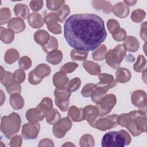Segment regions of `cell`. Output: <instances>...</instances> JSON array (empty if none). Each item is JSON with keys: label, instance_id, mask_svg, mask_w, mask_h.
Wrapping results in <instances>:
<instances>
[{"label": "cell", "instance_id": "6da1fadb", "mask_svg": "<svg viewBox=\"0 0 147 147\" xmlns=\"http://www.w3.org/2000/svg\"><path fill=\"white\" fill-rule=\"evenodd\" d=\"M64 36L69 45L81 51H92L106 38L104 21L91 13L75 14L69 17L64 25Z\"/></svg>", "mask_w": 147, "mask_h": 147}, {"label": "cell", "instance_id": "7a4b0ae2", "mask_svg": "<svg viewBox=\"0 0 147 147\" xmlns=\"http://www.w3.org/2000/svg\"><path fill=\"white\" fill-rule=\"evenodd\" d=\"M130 142L131 137L129 133L124 130H121L106 133L102 138L101 145L103 147H123L129 145Z\"/></svg>", "mask_w": 147, "mask_h": 147}, {"label": "cell", "instance_id": "3957f363", "mask_svg": "<svg viewBox=\"0 0 147 147\" xmlns=\"http://www.w3.org/2000/svg\"><path fill=\"white\" fill-rule=\"evenodd\" d=\"M21 126V118L15 113H11L9 116H4L1 121V131L8 139L19 131Z\"/></svg>", "mask_w": 147, "mask_h": 147}, {"label": "cell", "instance_id": "277c9868", "mask_svg": "<svg viewBox=\"0 0 147 147\" xmlns=\"http://www.w3.org/2000/svg\"><path fill=\"white\" fill-rule=\"evenodd\" d=\"M126 51V48L123 45H118L113 49L110 50L105 56L108 65L114 68L119 66Z\"/></svg>", "mask_w": 147, "mask_h": 147}, {"label": "cell", "instance_id": "5b68a950", "mask_svg": "<svg viewBox=\"0 0 147 147\" xmlns=\"http://www.w3.org/2000/svg\"><path fill=\"white\" fill-rule=\"evenodd\" d=\"M96 103L99 115L103 116L111 111L116 103V98L113 94H109L105 95Z\"/></svg>", "mask_w": 147, "mask_h": 147}, {"label": "cell", "instance_id": "8992f818", "mask_svg": "<svg viewBox=\"0 0 147 147\" xmlns=\"http://www.w3.org/2000/svg\"><path fill=\"white\" fill-rule=\"evenodd\" d=\"M71 92L65 87L63 88H56L55 90V103L63 111H65L69 104V98Z\"/></svg>", "mask_w": 147, "mask_h": 147}, {"label": "cell", "instance_id": "52a82bcc", "mask_svg": "<svg viewBox=\"0 0 147 147\" xmlns=\"http://www.w3.org/2000/svg\"><path fill=\"white\" fill-rule=\"evenodd\" d=\"M118 118L117 114H113L106 118L99 119L95 123L94 127L103 131L116 127L118 124Z\"/></svg>", "mask_w": 147, "mask_h": 147}, {"label": "cell", "instance_id": "ba28073f", "mask_svg": "<svg viewBox=\"0 0 147 147\" xmlns=\"http://www.w3.org/2000/svg\"><path fill=\"white\" fill-rule=\"evenodd\" d=\"M72 126V122L68 118H64L57 123L53 127V133L55 137L59 138L63 137L66 132Z\"/></svg>", "mask_w": 147, "mask_h": 147}, {"label": "cell", "instance_id": "9c48e42d", "mask_svg": "<svg viewBox=\"0 0 147 147\" xmlns=\"http://www.w3.org/2000/svg\"><path fill=\"white\" fill-rule=\"evenodd\" d=\"M146 92L142 90H137L133 92L131 95V102L132 103L140 109L141 110L146 112Z\"/></svg>", "mask_w": 147, "mask_h": 147}, {"label": "cell", "instance_id": "30bf717a", "mask_svg": "<svg viewBox=\"0 0 147 147\" xmlns=\"http://www.w3.org/2000/svg\"><path fill=\"white\" fill-rule=\"evenodd\" d=\"M40 131L39 123H25L22 130V135L25 139H34Z\"/></svg>", "mask_w": 147, "mask_h": 147}, {"label": "cell", "instance_id": "8fae6325", "mask_svg": "<svg viewBox=\"0 0 147 147\" xmlns=\"http://www.w3.org/2000/svg\"><path fill=\"white\" fill-rule=\"evenodd\" d=\"M57 17L55 13H49L45 17V22L48 25V29L55 34H59L61 32V26L57 22Z\"/></svg>", "mask_w": 147, "mask_h": 147}, {"label": "cell", "instance_id": "7c38bea8", "mask_svg": "<svg viewBox=\"0 0 147 147\" xmlns=\"http://www.w3.org/2000/svg\"><path fill=\"white\" fill-rule=\"evenodd\" d=\"M45 114L38 108L31 109L27 111L26 113V118L32 123H37L38 121L42 120Z\"/></svg>", "mask_w": 147, "mask_h": 147}, {"label": "cell", "instance_id": "4fadbf2b", "mask_svg": "<svg viewBox=\"0 0 147 147\" xmlns=\"http://www.w3.org/2000/svg\"><path fill=\"white\" fill-rule=\"evenodd\" d=\"M83 110L84 119H86L91 126L94 127V121L97 117V115L99 114L98 109L96 107L89 105L86 106Z\"/></svg>", "mask_w": 147, "mask_h": 147}, {"label": "cell", "instance_id": "5bb4252c", "mask_svg": "<svg viewBox=\"0 0 147 147\" xmlns=\"http://www.w3.org/2000/svg\"><path fill=\"white\" fill-rule=\"evenodd\" d=\"M54 85L57 88H63L68 83V78L65 75V74L59 71L55 74L53 78Z\"/></svg>", "mask_w": 147, "mask_h": 147}, {"label": "cell", "instance_id": "9a60e30c", "mask_svg": "<svg viewBox=\"0 0 147 147\" xmlns=\"http://www.w3.org/2000/svg\"><path fill=\"white\" fill-rule=\"evenodd\" d=\"M68 115L75 122H79L84 119V110L82 108L78 109L74 106L70 107Z\"/></svg>", "mask_w": 147, "mask_h": 147}, {"label": "cell", "instance_id": "2e32d148", "mask_svg": "<svg viewBox=\"0 0 147 147\" xmlns=\"http://www.w3.org/2000/svg\"><path fill=\"white\" fill-rule=\"evenodd\" d=\"M8 28L12 29L16 33H20L25 29V24L24 22L18 18H14L8 22L7 25Z\"/></svg>", "mask_w": 147, "mask_h": 147}, {"label": "cell", "instance_id": "e0dca14e", "mask_svg": "<svg viewBox=\"0 0 147 147\" xmlns=\"http://www.w3.org/2000/svg\"><path fill=\"white\" fill-rule=\"evenodd\" d=\"M33 72L38 79L42 80L44 77L47 76L49 74L51 69L48 65L45 64H41L36 67L33 70Z\"/></svg>", "mask_w": 147, "mask_h": 147}, {"label": "cell", "instance_id": "ac0fdd59", "mask_svg": "<svg viewBox=\"0 0 147 147\" xmlns=\"http://www.w3.org/2000/svg\"><path fill=\"white\" fill-rule=\"evenodd\" d=\"M49 34L44 30L36 32L34 34V40L36 42L42 46L46 45L50 39Z\"/></svg>", "mask_w": 147, "mask_h": 147}, {"label": "cell", "instance_id": "d6986e66", "mask_svg": "<svg viewBox=\"0 0 147 147\" xmlns=\"http://www.w3.org/2000/svg\"><path fill=\"white\" fill-rule=\"evenodd\" d=\"M63 58L62 52L59 50H54L50 52L47 57V60L49 63L56 65L61 62Z\"/></svg>", "mask_w": 147, "mask_h": 147}, {"label": "cell", "instance_id": "ffe728a7", "mask_svg": "<svg viewBox=\"0 0 147 147\" xmlns=\"http://www.w3.org/2000/svg\"><path fill=\"white\" fill-rule=\"evenodd\" d=\"M10 104L14 109H20L24 107V99L18 94H14L10 96Z\"/></svg>", "mask_w": 147, "mask_h": 147}, {"label": "cell", "instance_id": "44dd1931", "mask_svg": "<svg viewBox=\"0 0 147 147\" xmlns=\"http://www.w3.org/2000/svg\"><path fill=\"white\" fill-rule=\"evenodd\" d=\"M47 121L50 125L55 124L59 119H60L61 116L57 110L55 109L51 110L46 115Z\"/></svg>", "mask_w": 147, "mask_h": 147}, {"label": "cell", "instance_id": "7402d4cb", "mask_svg": "<svg viewBox=\"0 0 147 147\" xmlns=\"http://www.w3.org/2000/svg\"><path fill=\"white\" fill-rule=\"evenodd\" d=\"M38 109L41 110L43 113H45V116L52 109V102L51 99L49 98H44L41 103L37 107Z\"/></svg>", "mask_w": 147, "mask_h": 147}, {"label": "cell", "instance_id": "603a6c76", "mask_svg": "<svg viewBox=\"0 0 147 147\" xmlns=\"http://www.w3.org/2000/svg\"><path fill=\"white\" fill-rule=\"evenodd\" d=\"M116 81L119 82L121 83H126L129 81L131 78L130 72L126 68L124 72V74H122L119 69L118 68L116 72Z\"/></svg>", "mask_w": 147, "mask_h": 147}, {"label": "cell", "instance_id": "cb8c5ba5", "mask_svg": "<svg viewBox=\"0 0 147 147\" xmlns=\"http://www.w3.org/2000/svg\"><path fill=\"white\" fill-rule=\"evenodd\" d=\"M17 53V51L14 49H10L7 51L5 56V60L6 63L11 64L16 61L19 58V53L14 55Z\"/></svg>", "mask_w": 147, "mask_h": 147}, {"label": "cell", "instance_id": "d4e9b609", "mask_svg": "<svg viewBox=\"0 0 147 147\" xmlns=\"http://www.w3.org/2000/svg\"><path fill=\"white\" fill-rule=\"evenodd\" d=\"M87 55L88 52L73 49L71 52V57L74 60H84L86 59Z\"/></svg>", "mask_w": 147, "mask_h": 147}, {"label": "cell", "instance_id": "484cf974", "mask_svg": "<svg viewBox=\"0 0 147 147\" xmlns=\"http://www.w3.org/2000/svg\"><path fill=\"white\" fill-rule=\"evenodd\" d=\"M146 65V59L145 57L140 55L137 57V61L133 66L134 69L138 72H142Z\"/></svg>", "mask_w": 147, "mask_h": 147}, {"label": "cell", "instance_id": "4316f807", "mask_svg": "<svg viewBox=\"0 0 147 147\" xmlns=\"http://www.w3.org/2000/svg\"><path fill=\"white\" fill-rule=\"evenodd\" d=\"M80 146H94V140L91 135L86 134L82 136L80 140Z\"/></svg>", "mask_w": 147, "mask_h": 147}, {"label": "cell", "instance_id": "83f0119b", "mask_svg": "<svg viewBox=\"0 0 147 147\" xmlns=\"http://www.w3.org/2000/svg\"><path fill=\"white\" fill-rule=\"evenodd\" d=\"M107 48L105 45H102L96 51L92 53V57L95 60H102L106 56Z\"/></svg>", "mask_w": 147, "mask_h": 147}, {"label": "cell", "instance_id": "f1b7e54d", "mask_svg": "<svg viewBox=\"0 0 147 147\" xmlns=\"http://www.w3.org/2000/svg\"><path fill=\"white\" fill-rule=\"evenodd\" d=\"M69 8L65 5H63L60 9V10L56 14L57 17L58 21H59L61 22H63L64 20L65 19V17L69 13Z\"/></svg>", "mask_w": 147, "mask_h": 147}, {"label": "cell", "instance_id": "f546056e", "mask_svg": "<svg viewBox=\"0 0 147 147\" xmlns=\"http://www.w3.org/2000/svg\"><path fill=\"white\" fill-rule=\"evenodd\" d=\"M80 84H81L80 79L79 78H75V79H72L70 81V82L67 85V88L69 91L72 92L73 91L77 90L79 88Z\"/></svg>", "mask_w": 147, "mask_h": 147}, {"label": "cell", "instance_id": "4dcf8cb0", "mask_svg": "<svg viewBox=\"0 0 147 147\" xmlns=\"http://www.w3.org/2000/svg\"><path fill=\"white\" fill-rule=\"evenodd\" d=\"M145 17V12L141 10H136L132 12L131 20L136 22H138L144 20Z\"/></svg>", "mask_w": 147, "mask_h": 147}, {"label": "cell", "instance_id": "1f68e13d", "mask_svg": "<svg viewBox=\"0 0 147 147\" xmlns=\"http://www.w3.org/2000/svg\"><path fill=\"white\" fill-rule=\"evenodd\" d=\"M107 27L109 30L113 35L117 33L120 29L118 22L114 20H110L107 22Z\"/></svg>", "mask_w": 147, "mask_h": 147}, {"label": "cell", "instance_id": "d6a6232c", "mask_svg": "<svg viewBox=\"0 0 147 147\" xmlns=\"http://www.w3.org/2000/svg\"><path fill=\"white\" fill-rule=\"evenodd\" d=\"M83 67L85 68L86 70L90 74H91V75H92V68H94V69H95L100 71L99 65L98 64L95 63L94 62H92V61H84V62L83 63Z\"/></svg>", "mask_w": 147, "mask_h": 147}, {"label": "cell", "instance_id": "836d02e7", "mask_svg": "<svg viewBox=\"0 0 147 147\" xmlns=\"http://www.w3.org/2000/svg\"><path fill=\"white\" fill-rule=\"evenodd\" d=\"M78 65L75 63H73V62L67 63L61 67L60 71L64 74L69 73L74 71L78 67Z\"/></svg>", "mask_w": 147, "mask_h": 147}, {"label": "cell", "instance_id": "e575fe53", "mask_svg": "<svg viewBox=\"0 0 147 147\" xmlns=\"http://www.w3.org/2000/svg\"><path fill=\"white\" fill-rule=\"evenodd\" d=\"M51 45H52L55 49H56L57 48V41L56 40V38H55V37H53V36H51L50 39L49 40V41L48 42V43L42 46V49H44V51L45 52H51Z\"/></svg>", "mask_w": 147, "mask_h": 147}, {"label": "cell", "instance_id": "d590c367", "mask_svg": "<svg viewBox=\"0 0 147 147\" xmlns=\"http://www.w3.org/2000/svg\"><path fill=\"white\" fill-rule=\"evenodd\" d=\"M32 64L31 60L27 56H24L19 61V65L21 69H27L30 67Z\"/></svg>", "mask_w": 147, "mask_h": 147}, {"label": "cell", "instance_id": "8d00e7d4", "mask_svg": "<svg viewBox=\"0 0 147 147\" xmlns=\"http://www.w3.org/2000/svg\"><path fill=\"white\" fill-rule=\"evenodd\" d=\"M95 88V84L90 83L87 84L82 90V95L84 97H88L90 95H91L92 92Z\"/></svg>", "mask_w": 147, "mask_h": 147}, {"label": "cell", "instance_id": "74e56055", "mask_svg": "<svg viewBox=\"0 0 147 147\" xmlns=\"http://www.w3.org/2000/svg\"><path fill=\"white\" fill-rule=\"evenodd\" d=\"M13 79L14 81L18 83H21L24 81L25 78V74L24 71L20 69L16 71V72L13 75Z\"/></svg>", "mask_w": 147, "mask_h": 147}, {"label": "cell", "instance_id": "f35d334b", "mask_svg": "<svg viewBox=\"0 0 147 147\" xmlns=\"http://www.w3.org/2000/svg\"><path fill=\"white\" fill-rule=\"evenodd\" d=\"M126 32L125 30L122 29H119V30L117 33L113 35L114 39L117 41H121V40H124L125 38L126 37Z\"/></svg>", "mask_w": 147, "mask_h": 147}, {"label": "cell", "instance_id": "ab89813d", "mask_svg": "<svg viewBox=\"0 0 147 147\" xmlns=\"http://www.w3.org/2000/svg\"><path fill=\"white\" fill-rule=\"evenodd\" d=\"M18 142H20L21 144V137L20 136H15L14 137H13V138L11 140L10 145L11 146H20L21 144Z\"/></svg>", "mask_w": 147, "mask_h": 147}]
</instances>
